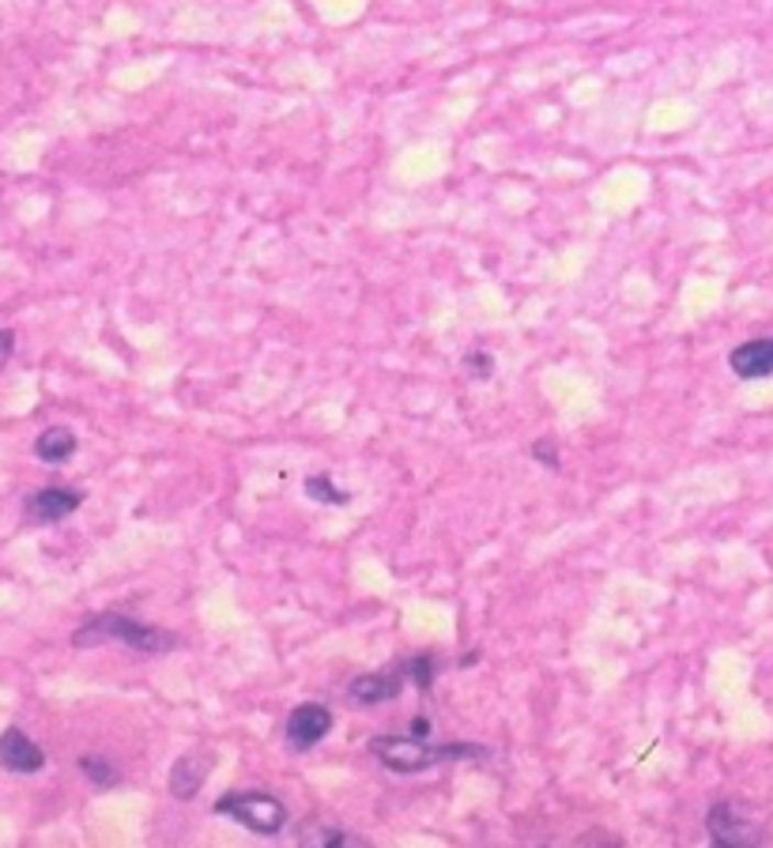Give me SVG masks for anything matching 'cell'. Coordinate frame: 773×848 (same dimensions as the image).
<instances>
[{
  "mask_svg": "<svg viewBox=\"0 0 773 848\" xmlns=\"http://www.w3.org/2000/svg\"><path fill=\"white\" fill-rule=\"evenodd\" d=\"M371 755L385 770L393 773H423L430 766H442V762H461V758H483L487 750L476 747V744H427L419 736H374L371 739Z\"/></svg>",
  "mask_w": 773,
  "mask_h": 848,
  "instance_id": "1",
  "label": "cell"
},
{
  "mask_svg": "<svg viewBox=\"0 0 773 848\" xmlns=\"http://www.w3.org/2000/svg\"><path fill=\"white\" fill-rule=\"evenodd\" d=\"M107 641H121L136 652H170L178 645V634L163 630V626H144L129 615H95L87 618L80 630L73 634V645L76 649H95V645H107Z\"/></svg>",
  "mask_w": 773,
  "mask_h": 848,
  "instance_id": "2",
  "label": "cell"
},
{
  "mask_svg": "<svg viewBox=\"0 0 773 848\" xmlns=\"http://www.w3.org/2000/svg\"><path fill=\"white\" fill-rule=\"evenodd\" d=\"M219 815H231L234 823L245 826L250 834L272 837L287 826V807L268 792H227L216 803Z\"/></svg>",
  "mask_w": 773,
  "mask_h": 848,
  "instance_id": "3",
  "label": "cell"
},
{
  "mask_svg": "<svg viewBox=\"0 0 773 848\" xmlns=\"http://www.w3.org/2000/svg\"><path fill=\"white\" fill-rule=\"evenodd\" d=\"M332 731V713L318 702H306L287 717V744L295 750H313Z\"/></svg>",
  "mask_w": 773,
  "mask_h": 848,
  "instance_id": "4",
  "label": "cell"
},
{
  "mask_svg": "<svg viewBox=\"0 0 773 848\" xmlns=\"http://www.w3.org/2000/svg\"><path fill=\"white\" fill-rule=\"evenodd\" d=\"M0 766L8 773H38L46 766V750H42L23 728H4L0 731Z\"/></svg>",
  "mask_w": 773,
  "mask_h": 848,
  "instance_id": "5",
  "label": "cell"
},
{
  "mask_svg": "<svg viewBox=\"0 0 773 848\" xmlns=\"http://www.w3.org/2000/svg\"><path fill=\"white\" fill-rule=\"evenodd\" d=\"M706 829L717 845H751L759 837V826L743 818L732 803H714L706 815Z\"/></svg>",
  "mask_w": 773,
  "mask_h": 848,
  "instance_id": "6",
  "label": "cell"
},
{
  "mask_svg": "<svg viewBox=\"0 0 773 848\" xmlns=\"http://www.w3.org/2000/svg\"><path fill=\"white\" fill-rule=\"evenodd\" d=\"M84 506L80 491H65V487H46L27 498V517L34 525H57V520L73 517Z\"/></svg>",
  "mask_w": 773,
  "mask_h": 848,
  "instance_id": "7",
  "label": "cell"
},
{
  "mask_svg": "<svg viewBox=\"0 0 773 848\" xmlns=\"http://www.w3.org/2000/svg\"><path fill=\"white\" fill-rule=\"evenodd\" d=\"M212 766H216V758L205 755V750H189V755H181L178 762L170 766V796L174 800H192L200 792V784L208 781Z\"/></svg>",
  "mask_w": 773,
  "mask_h": 848,
  "instance_id": "8",
  "label": "cell"
},
{
  "mask_svg": "<svg viewBox=\"0 0 773 848\" xmlns=\"http://www.w3.org/2000/svg\"><path fill=\"white\" fill-rule=\"evenodd\" d=\"M728 366H732V374L743 377V382L770 377L773 374V340H747L740 348H732Z\"/></svg>",
  "mask_w": 773,
  "mask_h": 848,
  "instance_id": "9",
  "label": "cell"
},
{
  "mask_svg": "<svg viewBox=\"0 0 773 848\" xmlns=\"http://www.w3.org/2000/svg\"><path fill=\"white\" fill-rule=\"evenodd\" d=\"M404 671H408V664L397 668V671H377V675H358L355 683H351V697H355L358 705H382V702H393V697H400V691H404Z\"/></svg>",
  "mask_w": 773,
  "mask_h": 848,
  "instance_id": "10",
  "label": "cell"
},
{
  "mask_svg": "<svg viewBox=\"0 0 773 848\" xmlns=\"http://www.w3.org/2000/svg\"><path fill=\"white\" fill-rule=\"evenodd\" d=\"M76 434L68 427H46L38 434V441H34V456H38L42 464H65V461H73V453H76Z\"/></svg>",
  "mask_w": 773,
  "mask_h": 848,
  "instance_id": "11",
  "label": "cell"
},
{
  "mask_svg": "<svg viewBox=\"0 0 773 848\" xmlns=\"http://www.w3.org/2000/svg\"><path fill=\"white\" fill-rule=\"evenodd\" d=\"M80 770L91 777V784H99V789H113V784L121 781L118 766H110L107 758H99V755H84L80 758Z\"/></svg>",
  "mask_w": 773,
  "mask_h": 848,
  "instance_id": "12",
  "label": "cell"
},
{
  "mask_svg": "<svg viewBox=\"0 0 773 848\" xmlns=\"http://www.w3.org/2000/svg\"><path fill=\"white\" fill-rule=\"evenodd\" d=\"M306 494H310L313 502H324V506H347V502H351L347 491L332 487L329 475H310V480H306Z\"/></svg>",
  "mask_w": 773,
  "mask_h": 848,
  "instance_id": "13",
  "label": "cell"
},
{
  "mask_svg": "<svg viewBox=\"0 0 773 848\" xmlns=\"http://www.w3.org/2000/svg\"><path fill=\"white\" fill-rule=\"evenodd\" d=\"M408 675H411V683H416L419 691H430V686H434V660H430V657L408 660Z\"/></svg>",
  "mask_w": 773,
  "mask_h": 848,
  "instance_id": "14",
  "label": "cell"
},
{
  "mask_svg": "<svg viewBox=\"0 0 773 848\" xmlns=\"http://www.w3.org/2000/svg\"><path fill=\"white\" fill-rule=\"evenodd\" d=\"M464 362H468V374H472V377H483V382H487V377L495 374V359H490L487 351H472V355L464 359Z\"/></svg>",
  "mask_w": 773,
  "mask_h": 848,
  "instance_id": "15",
  "label": "cell"
},
{
  "mask_svg": "<svg viewBox=\"0 0 773 848\" xmlns=\"http://www.w3.org/2000/svg\"><path fill=\"white\" fill-rule=\"evenodd\" d=\"M532 456H535V461H543L548 467H559L555 441H548V438H543V441H535V445H532Z\"/></svg>",
  "mask_w": 773,
  "mask_h": 848,
  "instance_id": "16",
  "label": "cell"
},
{
  "mask_svg": "<svg viewBox=\"0 0 773 848\" xmlns=\"http://www.w3.org/2000/svg\"><path fill=\"white\" fill-rule=\"evenodd\" d=\"M12 351H15V332L0 329V370H4V362L12 359Z\"/></svg>",
  "mask_w": 773,
  "mask_h": 848,
  "instance_id": "17",
  "label": "cell"
},
{
  "mask_svg": "<svg viewBox=\"0 0 773 848\" xmlns=\"http://www.w3.org/2000/svg\"><path fill=\"white\" fill-rule=\"evenodd\" d=\"M411 736L430 739V720H427V717H416V720H411Z\"/></svg>",
  "mask_w": 773,
  "mask_h": 848,
  "instance_id": "18",
  "label": "cell"
}]
</instances>
